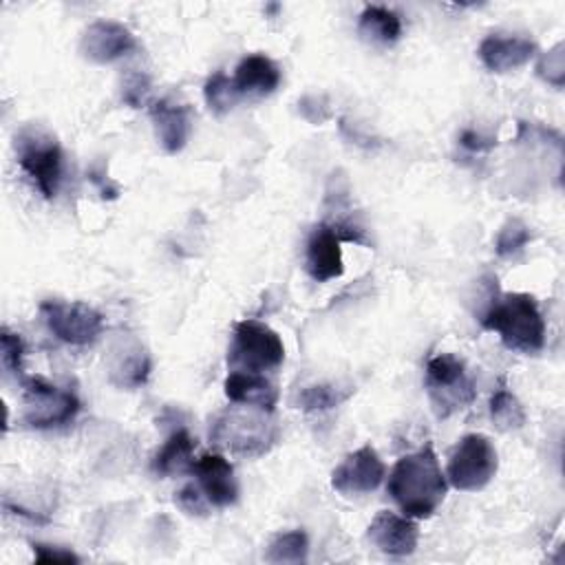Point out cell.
<instances>
[{"label": "cell", "mask_w": 565, "mask_h": 565, "mask_svg": "<svg viewBox=\"0 0 565 565\" xmlns=\"http://www.w3.org/2000/svg\"><path fill=\"white\" fill-rule=\"evenodd\" d=\"M386 490L404 516L428 519L441 505L448 483L430 444L397 459Z\"/></svg>", "instance_id": "1"}, {"label": "cell", "mask_w": 565, "mask_h": 565, "mask_svg": "<svg viewBox=\"0 0 565 565\" xmlns=\"http://www.w3.org/2000/svg\"><path fill=\"white\" fill-rule=\"evenodd\" d=\"M481 324L497 331L501 342L521 353H539L545 344V320L530 294H503L481 316Z\"/></svg>", "instance_id": "2"}, {"label": "cell", "mask_w": 565, "mask_h": 565, "mask_svg": "<svg viewBox=\"0 0 565 565\" xmlns=\"http://www.w3.org/2000/svg\"><path fill=\"white\" fill-rule=\"evenodd\" d=\"M210 439L232 455L260 457L276 444L278 426L269 411L254 406H247V411L227 408L214 415Z\"/></svg>", "instance_id": "3"}, {"label": "cell", "mask_w": 565, "mask_h": 565, "mask_svg": "<svg viewBox=\"0 0 565 565\" xmlns=\"http://www.w3.org/2000/svg\"><path fill=\"white\" fill-rule=\"evenodd\" d=\"M426 391L437 417H448L477 397L463 360L452 353H437L426 362Z\"/></svg>", "instance_id": "4"}, {"label": "cell", "mask_w": 565, "mask_h": 565, "mask_svg": "<svg viewBox=\"0 0 565 565\" xmlns=\"http://www.w3.org/2000/svg\"><path fill=\"white\" fill-rule=\"evenodd\" d=\"M15 152L20 168L29 174L44 199L57 194L62 181V148L55 137L40 128H24L15 137Z\"/></svg>", "instance_id": "5"}, {"label": "cell", "mask_w": 565, "mask_h": 565, "mask_svg": "<svg viewBox=\"0 0 565 565\" xmlns=\"http://www.w3.org/2000/svg\"><path fill=\"white\" fill-rule=\"evenodd\" d=\"M285 360V344L280 335L258 320H241L234 327V340L227 362L241 371L263 373L280 366Z\"/></svg>", "instance_id": "6"}, {"label": "cell", "mask_w": 565, "mask_h": 565, "mask_svg": "<svg viewBox=\"0 0 565 565\" xmlns=\"http://www.w3.org/2000/svg\"><path fill=\"white\" fill-rule=\"evenodd\" d=\"M499 459L492 441L486 435L470 433L459 439L448 459V481L457 490L475 492L486 488L497 475Z\"/></svg>", "instance_id": "7"}, {"label": "cell", "mask_w": 565, "mask_h": 565, "mask_svg": "<svg viewBox=\"0 0 565 565\" xmlns=\"http://www.w3.org/2000/svg\"><path fill=\"white\" fill-rule=\"evenodd\" d=\"M24 424L31 428H53L73 422L82 404L73 391L57 388L40 375L22 377Z\"/></svg>", "instance_id": "8"}, {"label": "cell", "mask_w": 565, "mask_h": 565, "mask_svg": "<svg viewBox=\"0 0 565 565\" xmlns=\"http://www.w3.org/2000/svg\"><path fill=\"white\" fill-rule=\"evenodd\" d=\"M42 320L49 331L73 347L93 344L104 331V316L86 302H66V300H44L40 305Z\"/></svg>", "instance_id": "9"}, {"label": "cell", "mask_w": 565, "mask_h": 565, "mask_svg": "<svg viewBox=\"0 0 565 565\" xmlns=\"http://www.w3.org/2000/svg\"><path fill=\"white\" fill-rule=\"evenodd\" d=\"M386 475V468L371 446H362L349 452L342 463L331 472V488L342 497H355L373 492Z\"/></svg>", "instance_id": "10"}, {"label": "cell", "mask_w": 565, "mask_h": 565, "mask_svg": "<svg viewBox=\"0 0 565 565\" xmlns=\"http://www.w3.org/2000/svg\"><path fill=\"white\" fill-rule=\"evenodd\" d=\"M137 46L135 35L128 26L113 22V20H95L86 26L82 35V53L90 62L108 64L119 60L121 55H128Z\"/></svg>", "instance_id": "11"}, {"label": "cell", "mask_w": 565, "mask_h": 565, "mask_svg": "<svg viewBox=\"0 0 565 565\" xmlns=\"http://www.w3.org/2000/svg\"><path fill=\"white\" fill-rule=\"evenodd\" d=\"M190 472L196 475L199 488L216 508H227L238 499V483L232 463L218 452H205L192 461Z\"/></svg>", "instance_id": "12"}, {"label": "cell", "mask_w": 565, "mask_h": 565, "mask_svg": "<svg viewBox=\"0 0 565 565\" xmlns=\"http://www.w3.org/2000/svg\"><path fill=\"white\" fill-rule=\"evenodd\" d=\"M366 536L380 552L388 556H408L417 547L419 530L411 516L380 510L369 523Z\"/></svg>", "instance_id": "13"}, {"label": "cell", "mask_w": 565, "mask_h": 565, "mask_svg": "<svg viewBox=\"0 0 565 565\" xmlns=\"http://www.w3.org/2000/svg\"><path fill=\"white\" fill-rule=\"evenodd\" d=\"M342 238L329 223H320L307 238L305 269L316 282H327L342 276Z\"/></svg>", "instance_id": "14"}, {"label": "cell", "mask_w": 565, "mask_h": 565, "mask_svg": "<svg viewBox=\"0 0 565 565\" xmlns=\"http://www.w3.org/2000/svg\"><path fill=\"white\" fill-rule=\"evenodd\" d=\"M536 53V44L523 35L490 33L479 44V60L492 73H508L527 64Z\"/></svg>", "instance_id": "15"}, {"label": "cell", "mask_w": 565, "mask_h": 565, "mask_svg": "<svg viewBox=\"0 0 565 565\" xmlns=\"http://www.w3.org/2000/svg\"><path fill=\"white\" fill-rule=\"evenodd\" d=\"M150 119L166 152L174 154L183 150L192 132V113L185 104L168 97L157 99L150 104Z\"/></svg>", "instance_id": "16"}, {"label": "cell", "mask_w": 565, "mask_h": 565, "mask_svg": "<svg viewBox=\"0 0 565 565\" xmlns=\"http://www.w3.org/2000/svg\"><path fill=\"white\" fill-rule=\"evenodd\" d=\"M225 395L234 404H245L254 408H263L274 413V406L278 402V388L274 382H269L265 375L254 371H241L234 369L225 382H223Z\"/></svg>", "instance_id": "17"}, {"label": "cell", "mask_w": 565, "mask_h": 565, "mask_svg": "<svg viewBox=\"0 0 565 565\" xmlns=\"http://www.w3.org/2000/svg\"><path fill=\"white\" fill-rule=\"evenodd\" d=\"M232 79H234L241 95L263 97V95H269L278 88L280 68L271 57H267L263 53H252V55H245L238 62Z\"/></svg>", "instance_id": "18"}, {"label": "cell", "mask_w": 565, "mask_h": 565, "mask_svg": "<svg viewBox=\"0 0 565 565\" xmlns=\"http://www.w3.org/2000/svg\"><path fill=\"white\" fill-rule=\"evenodd\" d=\"M194 446H196V439H192V435L185 428L174 430L152 457V470L159 477H170L174 472L190 470L194 461L192 459Z\"/></svg>", "instance_id": "19"}, {"label": "cell", "mask_w": 565, "mask_h": 565, "mask_svg": "<svg viewBox=\"0 0 565 565\" xmlns=\"http://www.w3.org/2000/svg\"><path fill=\"white\" fill-rule=\"evenodd\" d=\"M358 31H360L362 38H366L371 42L393 44L402 35V18L393 9H388V7L369 4L360 13Z\"/></svg>", "instance_id": "20"}, {"label": "cell", "mask_w": 565, "mask_h": 565, "mask_svg": "<svg viewBox=\"0 0 565 565\" xmlns=\"http://www.w3.org/2000/svg\"><path fill=\"white\" fill-rule=\"evenodd\" d=\"M490 417L499 430H516L525 424V411L505 384H501L490 397Z\"/></svg>", "instance_id": "21"}, {"label": "cell", "mask_w": 565, "mask_h": 565, "mask_svg": "<svg viewBox=\"0 0 565 565\" xmlns=\"http://www.w3.org/2000/svg\"><path fill=\"white\" fill-rule=\"evenodd\" d=\"M203 97H205V104L210 106L212 113L225 115L227 110H232L236 106V102L243 95L238 93L232 77H227L223 71H216L207 77V82L203 86Z\"/></svg>", "instance_id": "22"}, {"label": "cell", "mask_w": 565, "mask_h": 565, "mask_svg": "<svg viewBox=\"0 0 565 565\" xmlns=\"http://www.w3.org/2000/svg\"><path fill=\"white\" fill-rule=\"evenodd\" d=\"M307 552H309V539L302 530H289L278 534L269 547L265 558L269 563H302L307 561Z\"/></svg>", "instance_id": "23"}, {"label": "cell", "mask_w": 565, "mask_h": 565, "mask_svg": "<svg viewBox=\"0 0 565 565\" xmlns=\"http://www.w3.org/2000/svg\"><path fill=\"white\" fill-rule=\"evenodd\" d=\"M113 382L117 386H126V388H135L139 384H143L148 380L150 373V358L141 351H126L115 364H113Z\"/></svg>", "instance_id": "24"}, {"label": "cell", "mask_w": 565, "mask_h": 565, "mask_svg": "<svg viewBox=\"0 0 565 565\" xmlns=\"http://www.w3.org/2000/svg\"><path fill=\"white\" fill-rule=\"evenodd\" d=\"M351 391H342L335 384H313L298 393V408L302 411H329L342 404Z\"/></svg>", "instance_id": "25"}, {"label": "cell", "mask_w": 565, "mask_h": 565, "mask_svg": "<svg viewBox=\"0 0 565 565\" xmlns=\"http://www.w3.org/2000/svg\"><path fill=\"white\" fill-rule=\"evenodd\" d=\"M532 241V234H530V227L519 221V218H510L505 221V225L499 230L497 234V241H494V252L505 258V256H512L516 254L519 249H523L527 243Z\"/></svg>", "instance_id": "26"}, {"label": "cell", "mask_w": 565, "mask_h": 565, "mask_svg": "<svg viewBox=\"0 0 565 565\" xmlns=\"http://www.w3.org/2000/svg\"><path fill=\"white\" fill-rule=\"evenodd\" d=\"M0 351H2V366H4V371L15 375V377L20 375V380H22V355H24L22 338L18 333H13L11 329L2 327Z\"/></svg>", "instance_id": "27"}, {"label": "cell", "mask_w": 565, "mask_h": 565, "mask_svg": "<svg viewBox=\"0 0 565 565\" xmlns=\"http://www.w3.org/2000/svg\"><path fill=\"white\" fill-rule=\"evenodd\" d=\"M174 503L185 512V514H194V516H205L212 508V503L207 501V497L203 494L201 488H196L194 483H185L177 497Z\"/></svg>", "instance_id": "28"}, {"label": "cell", "mask_w": 565, "mask_h": 565, "mask_svg": "<svg viewBox=\"0 0 565 565\" xmlns=\"http://www.w3.org/2000/svg\"><path fill=\"white\" fill-rule=\"evenodd\" d=\"M539 75L554 84V86H561L563 84V75H565V53H563V42H558L552 51H547V55L541 57L539 66H536Z\"/></svg>", "instance_id": "29"}, {"label": "cell", "mask_w": 565, "mask_h": 565, "mask_svg": "<svg viewBox=\"0 0 565 565\" xmlns=\"http://www.w3.org/2000/svg\"><path fill=\"white\" fill-rule=\"evenodd\" d=\"M150 95V77L146 73H130L124 79L121 86V99L130 106V108H139L141 104L148 102Z\"/></svg>", "instance_id": "30"}, {"label": "cell", "mask_w": 565, "mask_h": 565, "mask_svg": "<svg viewBox=\"0 0 565 565\" xmlns=\"http://www.w3.org/2000/svg\"><path fill=\"white\" fill-rule=\"evenodd\" d=\"M33 556L38 563H77V554H73L71 550L64 547H55V545H44V543H33Z\"/></svg>", "instance_id": "31"}, {"label": "cell", "mask_w": 565, "mask_h": 565, "mask_svg": "<svg viewBox=\"0 0 565 565\" xmlns=\"http://www.w3.org/2000/svg\"><path fill=\"white\" fill-rule=\"evenodd\" d=\"M459 143L470 150V152H483V150H490L497 141L492 137H486L477 130H463L461 137H459Z\"/></svg>", "instance_id": "32"}, {"label": "cell", "mask_w": 565, "mask_h": 565, "mask_svg": "<svg viewBox=\"0 0 565 565\" xmlns=\"http://www.w3.org/2000/svg\"><path fill=\"white\" fill-rule=\"evenodd\" d=\"M88 179L99 188V194L104 196V199H117V194H119V190H117V185H113L102 172H97V170H88Z\"/></svg>", "instance_id": "33"}]
</instances>
